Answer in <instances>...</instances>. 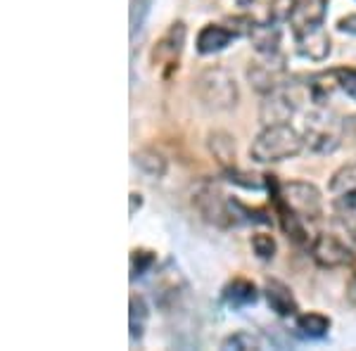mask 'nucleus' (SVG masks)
Wrapping results in <instances>:
<instances>
[{"label":"nucleus","instance_id":"obj_1","mask_svg":"<svg viewBox=\"0 0 356 351\" xmlns=\"http://www.w3.org/2000/svg\"><path fill=\"white\" fill-rule=\"evenodd\" d=\"M307 147L302 131H297L290 122L268 124L257 133L250 145V157L257 164H275L285 159H295Z\"/></svg>","mask_w":356,"mask_h":351},{"label":"nucleus","instance_id":"obj_2","mask_svg":"<svg viewBox=\"0 0 356 351\" xmlns=\"http://www.w3.org/2000/svg\"><path fill=\"white\" fill-rule=\"evenodd\" d=\"M193 93L211 112H228L240 102L238 81L226 67L211 65L204 67L202 72L195 76Z\"/></svg>","mask_w":356,"mask_h":351},{"label":"nucleus","instance_id":"obj_3","mask_svg":"<svg viewBox=\"0 0 356 351\" xmlns=\"http://www.w3.org/2000/svg\"><path fill=\"white\" fill-rule=\"evenodd\" d=\"M347 119H340L330 112L328 105H314L302 126V136L307 147L316 154H332L344 140Z\"/></svg>","mask_w":356,"mask_h":351},{"label":"nucleus","instance_id":"obj_4","mask_svg":"<svg viewBox=\"0 0 356 351\" xmlns=\"http://www.w3.org/2000/svg\"><path fill=\"white\" fill-rule=\"evenodd\" d=\"M193 206L202 216V221L209 223V226L219 230H231L233 226H238L231 206V197H226L216 183H200L197 190L193 193Z\"/></svg>","mask_w":356,"mask_h":351},{"label":"nucleus","instance_id":"obj_5","mask_svg":"<svg viewBox=\"0 0 356 351\" xmlns=\"http://www.w3.org/2000/svg\"><path fill=\"white\" fill-rule=\"evenodd\" d=\"M300 105H302L300 83H295L288 79L283 85H278L275 90L264 95L261 107H259V119L264 126L285 124V122H290L292 114L300 109Z\"/></svg>","mask_w":356,"mask_h":351},{"label":"nucleus","instance_id":"obj_6","mask_svg":"<svg viewBox=\"0 0 356 351\" xmlns=\"http://www.w3.org/2000/svg\"><path fill=\"white\" fill-rule=\"evenodd\" d=\"M312 259L321 268H344L356 263V254L337 230H321L312 240Z\"/></svg>","mask_w":356,"mask_h":351},{"label":"nucleus","instance_id":"obj_7","mask_svg":"<svg viewBox=\"0 0 356 351\" xmlns=\"http://www.w3.org/2000/svg\"><path fill=\"white\" fill-rule=\"evenodd\" d=\"M280 195L295 214L304 221H318L323 216V195L309 181H288L280 183Z\"/></svg>","mask_w":356,"mask_h":351},{"label":"nucleus","instance_id":"obj_8","mask_svg":"<svg viewBox=\"0 0 356 351\" xmlns=\"http://www.w3.org/2000/svg\"><path fill=\"white\" fill-rule=\"evenodd\" d=\"M247 81L257 93L266 95L275 90L278 85L288 81V67H285V55H259L257 62H250L247 67Z\"/></svg>","mask_w":356,"mask_h":351},{"label":"nucleus","instance_id":"obj_9","mask_svg":"<svg viewBox=\"0 0 356 351\" xmlns=\"http://www.w3.org/2000/svg\"><path fill=\"white\" fill-rule=\"evenodd\" d=\"M292 36H295L297 55L304 57V60L325 62L332 53V41L328 31H325V22L292 28Z\"/></svg>","mask_w":356,"mask_h":351},{"label":"nucleus","instance_id":"obj_10","mask_svg":"<svg viewBox=\"0 0 356 351\" xmlns=\"http://www.w3.org/2000/svg\"><path fill=\"white\" fill-rule=\"evenodd\" d=\"M186 36L188 28L183 22H174L169 26V31L154 43L152 48V65L164 69V76H169V72L178 69V60H181V53L186 48Z\"/></svg>","mask_w":356,"mask_h":351},{"label":"nucleus","instance_id":"obj_11","mask_svg":"<svg viewBox=\"0 0 356 351\" xmlns=\"http://www.w3.org/2000/svg\"><path fill=\"white\" fill-rule=\"evenodd\" d=\"M261 295L266 299L268 309H271L278 318H295V316L300 313V304H297L295 292H292L290 285H285L283 280L266 278Z\"/></svg>","mask_w":356,"mask_h":351},{"label":"nucleus","instance_id":"obj_12","mask_svg":"<svg viewBox=\"0 0 356 351\" xmlns=\"http://www.w3.org/2000/svg\"><path fill=\"white\" fill-rule=\"evenodd\" d=\"M330 193L335 197L337 211L356 214V162L337 169L330 178Z\"/></svg>","mask_w":356,"mask_h":351},{"label":"nucleus","instance_id":"obj_13","mask_svg":"<svg viewBox=\"0 0 356 351\" xmlns=\"http://www.w3.org/2000/svg\"><path fill=\"white\" fill-rule=\"evenodd\" d=\"M238 33L233 31L231 26H223V24H204L200 28L197 33V41H195V50L197 55H216V53H223V50L231 45Z\"/></svg>","mask_w":356,"mask_h":351},{"label":"nucleus","instance_id":"obj_14","mask_svg":"<svg viewBox=\"0 0 356 351\" xmlns=\"http://www.w3.org/2000/svg\"><path fill=\"white\" fill-rule=\"evenodd\" d=\"M259 295H261L259 287L252 283L250 278H233L221 292L226 307L233 311H240V309H247V307H252V304H257Z\"/></svg>","mask_w":356,"mask_h":351},{"label":"nucleus","instance_id":"obj_15","mask_svg":"<svg viewBox=\"0 0 356 351\" xmlns=\"http://www.w3.org/2000/svg\"><path fill=\"white\" fill-rule=\"evenodd\" d=\"M178 283H186L181 275V270L174 268V261H166L164 268L157 273V280H154V299H157L159 307H171L178 299Z\"/></svg>","mask_w":356,"mask_h":351},{"label":"nucleus","instance_id":"obj_16","mask_svg":"<svg viewBox=\"0 0 356 351\" xmlns=\"http://www.w3.org/2000/svg\"><path fill=\"white\" fill-rule=\"evenodd\" d=\"M257 55H275L280 53V26L275 22H254L250 36Z\"/></svg>","mask_w":356,"mask_h":351},{"label":"nucleus","instance_id":"obj_17","mask_svg":"<svg viewBox=\"0 0 356 351\" xmlns=\"http://www.w3.org/2000/svg\"><path fill=\"white\" fill-rule=\"evenodd\" d=\"M207 147H209L211 157L216 159L221 171H231L238 166L235 162V138L226 131H211L207 136Z\"/></svg>","mask_w":356,"mask_h":351},{"label":"nucleus","instance_id":"obj_18","mask_svg":"<svg viewBox=\"0 0 356 351\" xmlns=\"http://www.w3.org/2000/svg\"><path fill=\"white\" fill-rule=\"evenodd\" d=\"M328 13V0H297V8L290 17V26H307V24H321L325 22Z\"/></svg>","mask_w":356,"mask_h":351},{"label":"nucleus","instance_id":"obj_19","mask_svg":"<svg viewBox=\"0 0 356 351\" xmlns=\"http://www.w3.org/2000/svg\"><path fill=\"white\" fill-rule=\"evenodd\" d=\"M295 325L302 337L307 339H323L330 330V318L321 311H307L295 316Z\"/></svg>","mask_w":356,"mask_h":351},{"label":"nucleus","instance_id":"obj_20","mask_svg":"<svg viewBox=\"0 0 356 351\" xmlns=\"http://www.w3.org/2000/svg\"><path fill=\"white\" fill-rule=\"evenodd\" d=\"M147 318H150V307H147L143 295H131L129 299V335L134 342H140L145 337Z\"/></svg>","mask_w":356,"mask_h":351},{"label":"nucleus","instance_id":"obj_21","mask_svg":"<svg viewBox=\"0 0 356 351\" xmlns=\"http://www.w3.org/2000/svg\"><path fill=\"white\" fill-rule=\"evenodd\" d=\"M134 164L145 176L157 178V181H159V178H164L166 176V169H169V164H166L164 154L157 152V149H152V147H145V149H140V152H136L134 154Z\"/></svg>","mask_w":356,"mask_h":351},{"label":"nucleus","instance_id":"obj_22","mask_svg":"<svg viewBox=\"0 0 356 351\" xmlns=\"http://www.w3.org/2000/svg\"><path fill=\"white\" fill-rule=\"evenodd\" d=\"M231 206H233V214H235V221L240 223H254V226H271V211L261 209V206H247L243 204L240 199L231 197Z\"/></svg>","mask_w":356,"mask_h":351},{"label":"nucleus","instance_id":"obj_23","mask_svg":"<svg viewBox=\"0 0 356 351\" xmlns=\"http://www.w3.org/2000/svg\"><path fill=\"white\" fill-rule=\"evenodd\" d=\"M221 349L226 351H247V349H264V342L259 335L254 332H247V330H238L233 335H228L226 339L221 342Z\"/></svg>","mask_w":356,"mask_h":351},{"label":"nucleus","instance_id":"obj_24","mask_svg":"<svg viewBox=\"0 0 356 351\" xmlns=\"http://www.w3.org/2000/svg\"><path fill=\"white\" fill-rule=\"evenodd\" d=\"M157 263V252L152 250H134L131 252V280L143 278L145 273H150Z\"/></svg>","mask_w":356,"mask_h":351},{"label":"nucleus","instance_id":"obj_25","mask_svg":"<svg viewBox=\"0 0 356 351\" xmlns=\"http://www.w3.org/2000/svg\"><path fill=\"white\" fill-rule=\"evenodd\" d=\"M332 230H337L347 240L356 254V214H352V211H337L332 216Z\"/></svg>","mask_w":356,"mask_h":351},{"label":"nucleus","instance_id":"obj_26","mask_svg":"<svg viewBox=\"0 0 356 351\" xmlns=\"http://www.w3.org/2000/svg\"><path fill=\"white\" fill-rule=\"evenodd\" d=\"M221 176L226 178L228 183H233V186H240L245 190H261L266 188V178L264 176H254V174H247L243 169H231V171H221Z\"/></svg>","mask_w":356,"mask_h":351},{"label":"nucleus","instance_id":"obj_27","mask_svg":"<svg viewBox=\"0 0 356 351\" xmlns=\"http://www.w3.org/2000/svg\"><path fill=\"white\" fill-rule=\"evenodd\" d=\"M250 245L259 261H273L275 252H278V245H275V238L271 233H254L250 238Z\"/></svg>","mask_w":356,"mask_h":351},{"label":"nucleus","instance_id":"obj_28","mask_svg":"<svg viewBox=\"0 0 356 351\" xmlns=\"http://www.w3.org/2000/svg\"><path fill=\"white\" fill-rule=\"evenodd\" d=\"M297 8V0H271L268 3V22H275V24H283V22H290L292 13Z\"/></svg>","mask_w":356,"mask_h":351},{"label":"nucleus","instance_id":"obj_29","mask_svg":"<svg viewBox=\"0 0 356 351\" xmlns=\"http://www.w3.org/2000/svg\"><path fill=\"white\" fill-rule=\"evenodd\" d=\"M152 0H131V36L136 38V33L143 28V22L150 15Z\"/></svg>","mask_w":356,"mask_h":351},{"label":"nucleus","instance_id":"obj_30","mask_svg":"<svg viewBox=\"0 0 356 351\" xmlns=\"http://www.w3.org/2000/svg\"><path fill=\"white\" fill-rule=\"evenodd\" d=\"M335 72H337V83H340V90L356 102V69L340 67V69H335Z\"/></svg>","mask_w":356,"mask_h":351},{"label":"nucleus","instance_id":"obj_31","mask_svg":"<svg viewBox=\"0 0 356 351\" xmlns=\"http://www.w3.org/2000/svg\"><path fill=\"white\" fill-rule=\"evenodd\" d=\"M337 31L342 33H349V36H356V13H349L337 19Z\"/></svg>","mask_w":356,"mask_h":351},{"label":"nucleus","instance_id":"obj_32","mask_svg":"<svg viewBox=\"0 0 356 351\" xmlns=\"http://www.w3.org/2000/svg\"><path fill=\"white\" fill-rule=\"evenodd\" d=\"M129 199H131V206H129V214H131V216H136V214H138V211H140V209H143V195H140V193H136V190H134V193H131V195H129Z\"/></svg>","mask_w":356,"mask_h":351},{"label":"nucleus","instance_id":"obj_33","mask_svg":"<svg viewBox=\"0 0 356 351\" xmlns=\"http://www.w3.org/2000/svg\"><path fill=\"white\" fill-rule=\"evenodd\" d=\"M254 3H257V0H235V5H238V8H252Z\"/></svg>","mask_w":356,"mask_h":351},{"label":"nucleus","instance_id":"obj_34","mask_svg":"<svg viewBox=\"0 0 356 351\" xmlns=\"http://www.w3.org/2000/svg\"><path fill=\"white\" fill-rule=\"evenodd\" d=\"M354 290H356V275H354Z\"/></svg>","mask_w":356,"mask_h":351}]
</instances>
